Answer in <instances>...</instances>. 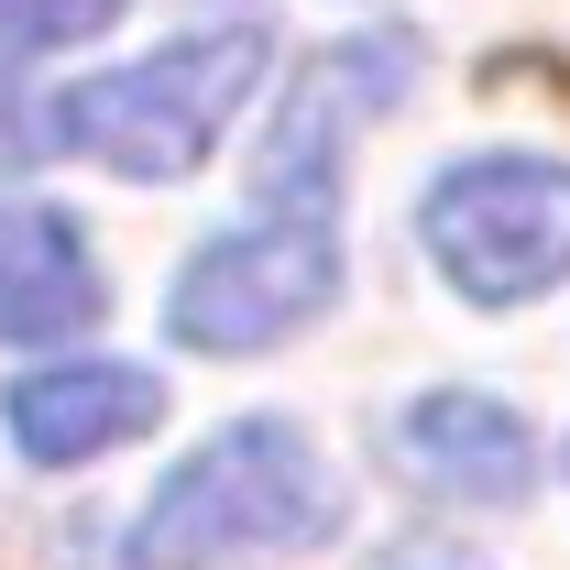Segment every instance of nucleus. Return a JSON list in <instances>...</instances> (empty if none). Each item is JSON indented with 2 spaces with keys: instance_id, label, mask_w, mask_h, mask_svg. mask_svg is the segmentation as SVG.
<instances>
[{
  "instance_id": "obj_1",
  "label": "nucleus",
  "mask_w": 570,
  "mask_h": 570,
  "mask_svg": "<svg viewBox=\"0 0 570 570\" xmlns=\"http://www.w3.org/2000/svg\"><path fill=\"white\" fill-rule=\"evenodd\" d=\"M341 538V472L296 417H230L198 439L154 504L132 515V570H242V560H296Z\"/></svg>"
},
{
  "instance_id": "obj_2",
  "label": "nucleus",
  "mask_w": 570,
  "mask_h": 570,
  "mask_svg": "<svg viewBox=\"0 0 570 570\" xmlns=\"http://www.w3.org/2000/svg\"><path fill=\"white\" fill-rule=\"evenodd\" d=\"M264 67H275L264 22L176 33L165 56H142V67H110V77H88V88H67V99H56V142L88 154V165H110V176H142V187L198 176V165H209V142L230 132V110L264 88Z\"/></svg>"
},
{
  "instance_id": "obj_3",
  "label": "nucleus",
  "mask_w": 570,
  "mask_h": 570,
  "mask_svg": "<svg viewBox=\"0 0 570 570\" xmlns=\"http://www.w3.org/2000/svg\"><path fill=\"white\" fill-rule=\"evenodd\" d=\"M428 264L472 307H527L570 275V165L560 154H461L417 198Z\"/></svg>"
},
{
  "instance_id": "obj_4",
  "label": "nucleus",
  "mask_w": 570,
  "mask_h": 570,
  "mask_svg": "<svg viewBox=\"0 0 570 570\" xmlns=\"http://www.w3.org/2000/svg\"><path fill=\"white\" fill-rule=\"evenodd\" d=\"M330 296H341L330 219L275 209V219H253V230H219L209 253H187V275L165 296V330L187 352H275L285 330L330 318Z\"/></svg>"
},
{
  "instance_id": "obj_5",
  "label": "nucleus",
  "mask_w": 570,
  "mask_h": 570,
  "mask_svg": "<svg viewBox=\"0 0 570 570\" xmlns=\"http://www.w3.org/2000/svg\"><path fill=\"white\" fill-rule=\"evenodd\" d=\"M406 88H417V45H406V33H352V45L307 56V67L285 77V110L264 121L253 187H264L275 209H296V219H330L352 142L373 132Z\"/></svg>"
},
{
  "instance_id": "obj_6",
  "label": "nucleus",
  "mask_w": 570,
  "mask_h": 570,
  "mask_svg": "<svg viewBox=\"0 0 570 570\" xmlns=\"http://www.w3.org/2000/svg\"><path fill=\"white\" fill-rule=\"evenodd\" d=\"M395 461L450 504H527L538 494V439H527V417L494 406V395H472V384L417 395L395 417Z\"/></svg>"
},
{
  "instance_id": "obj_7",
  "label": "nucleus",
  "mask_w": 570,
  "mask_h": 570,
  "mask_svg": "<svg viewBox=\"0 0 570 570\" xmlns=\"http://www.w3.org/2000/svg\"><path fill=\"white\" fill-rule=\"evenodd\" d=\"M154 417H165V384H154L142 362H45V373H22V384L0 395L11 450L45 461V472H67V461L110 450V439H142Z\"/></svg>"
},
{
  "instance_id": "obj_8",
  "label": "nucleus",
  "mask_w": 570,
  "mask_h": 570,
  "mask_svg": "<svg viewBox=\"0 0 570 570\" xmlns=\"http://www.w3.org/2000/svg\"><path fill=\"white\" fill-rule=\"evenodd\" d=\"M99 253H88V230L67 209H45V198H0V341L22 352V341H67L99 318Z\"/></svg>"
},
{
  "instance_id": "obj_9",
  "label": "nucleus",
  "mask_w": 570,
  "mask_h": 570,
  "mask_svg": "<svg viewBox=\"0 0 570 570\" xmlns=\"http://www.w3.org/2000/svg\"><path fill=\"white\" fill-rule=\"evenodd\" d=\"M132 0H0V67L22 56H56V45H88L99 22H121Z\"/></svg>"
},
{
  "instance_id": "obj_10",
  "label": "nucleus",
  "mask_w": 570,
  "mask_h": 570,
  "mask_svg": "<svg viewBox=\"0 0 570 570\" xmlns=\"http://www.w3.org/2000/svg\"><path fill=\"white\" fill-rule=\"evenodd\" d=\"M33 154H56V110H45V99H22V88L0 77V176H22Z\"/></svg>"
},
{
  "instance_id": "obj_11",
  "label": "nucleus",
  "mask_w": 570,
  "mask_h": 570,
  "mask_svg": "<svg viewBox=\"0 0 570 570\" xmlns=\"http://www.w3.org/2000/svg\"><path fill=\"white\" fill-rule=\"evenodd\" d=\"M560 472H570V450H560Z\"/></svg>"
}]
</instances>
